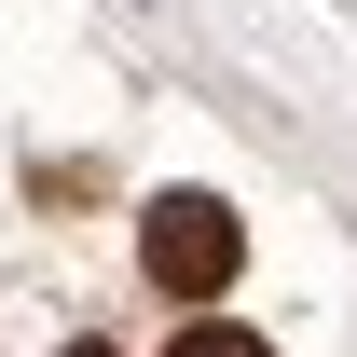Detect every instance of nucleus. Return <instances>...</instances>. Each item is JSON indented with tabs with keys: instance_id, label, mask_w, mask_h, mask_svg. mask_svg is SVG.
<instances>
[{
	"instance_id": "nucleus-1",
	"label": "nucleus",
	"mask_w": 357,
	"mask_h": 357,
	"mask_svg": "<svg viewBox=\"0 0 357 357\" xmlns=\"http://www.w3.org/2000/svg\"><path fill=\"white\" fill-rule=\"evenodd\" d=\"M137 261L165 303H220L234 261H248V220H234L220 192H151V220H137Z\"/></svg>"
},
{
	"instance_id": "nucleus-2",
	"label": "nucleus",
	"mask_w": 357,
	"mask_h": 357,
	"mask_svg": "<svg viewBox=\"0 0 357 357\" xmlns=\"http://www.w3.org/2000/svg\"><path fill=\"white\" fill-rule=\"evenodd\" d=\"M165 357H275V344H261V330H234V316H192Z\"/></svg>"
},
{
	"instance_id": "nucleus-3",
	"label": "nucleus",
	"mask_w": 357,
	"mask_h": 357,
	"mask_svg": "<svg viewBox=\"0 0 357 357\" xmlns=\"http://www.w3.org/2000/svg\"><path fill=\"white\" fill-rule=\"evenodd\" d=\"M55 357H110V344H55Z\"/></svg>"
}]
</instances>
